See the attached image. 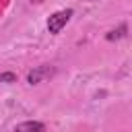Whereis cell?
Masks as SVG:
<instances>
[{
	"instance_id": "cell-1",
	"label": "cell",
	"mask_w": 132,
	"mask_h": 132,
	"mask_svg": "<svg viewBox=\"0 0 132 132\" xmlns=\"http://www.w3.org/2000/svg\"><path fill=\"white\" fill-rule=\"evenodd\" d=\"M70 16H72V8H66V10H58V12H54L50 19H47V31L50 33H60L62 31V27H66V23L70 21Z\"/></svg>"
},
{
	"instance_id": "cell-2",
	"label": "cell",
	"mask_w": 132,
	"mask_h": 132,
	"mask_svg": "<svg viewBox=\"0 0 132 132\" xmlns=\"http://www.w3.org/2000/svg\"><path fill=\"white\" fill-rule=\"evenodd\" d=\"M54 74H56V68H54V66L41 64V66H35V68L27 74V82H29V85H39V82L47 80V78L54 76Z\"/></svg>"
},
{
	"instance_id": "cell-3",
	"label": "cell",
	"mask_w": 132,
	"mask_h": 132,
	"mask_svg": "<svg viewBox=\"0 0 132 132\" xmlns=\"http://www.w3.org/2000/svg\"><path fill=\"white\" fill-rule=\"evenodd\" d=\"M14 132H45V126L41 122H23L16 124Z\"/></svg>"
},
{
	"instance_id": "cell-4",
	"label": "cell",
	"mask_w": 132,
	"mask_h": 132,
	"mask_svg": "<svg viewBox=\"0 0 132 132\" xmlns=\"http://www.w3.org/2000/svg\"><path fill=\"white\" fill-rule=\"evenodd\" d=\"M126 31H128V27H126V25H120L118 29H113V31H109V33L105 35V39H107V41H113V39H120V37H124V35H126Z\"/></svg>"
},
{
	"instance_id": "cell-5",
	"label": "cell",
	"mask_w": 132,
	"mask_h": 132,
	"mask_svg": "<svg viewBox=\"0 0 132 132\" xmlns=\"http://www.w3.org/2000/svg\"><path fill=\"white\" fill-rule=\"evenodd\" d=\"M0 82H16V74H12V72H2V74H0Z\"/></svg>"
},
{
	"instance_id": "cell-6",
	"label": "cell",
	"mask_w": 132,
	"mask_h": 132,
	"mask_svg": "<svg viewBox=\"0 0 132 132\" xmlns=\"http://www.w3.org/2000/svg\"><path fill=\"white\" fill-rule=\"evenodd\" d=\"M31 2H35V4H39V2H43V0H31Z\"/></svg>"
}]
</instances>
